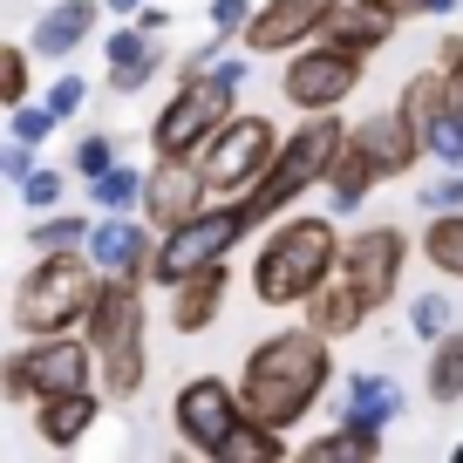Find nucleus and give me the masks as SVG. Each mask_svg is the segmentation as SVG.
I'll use <instances>...</instances> for the list:
<instances>
[{"label":"nucleus","instance_id":"obj_27","mask_svg":"<svg viewBox=\"0 0 463 463\" xmlns=\"http://www.w3.org/2000/svg\"><path fill=\"white\" fill-rule=\"evenodd\" d=\"M422 260L443 279H463V212L457 204H449V212H430V225H422Z\"/></svg>","mask_w":463,"mask_h":463},{"label":"nucleus","instance_id":"obj_33","mask_svg":"<svg viewBox=\"0 0 463 463\" xmlns=\"http://www.w3.org/2000/svg\"><path fill=\"white\" fill-rule=\"evenodd\" d=\"M82 102H89V82H82V75H69V69H61V75H55V82H48V96H42V109H48V116H55V123H69V116H75V109H82Z\"/></svg>","mask_w":463,"mask_h":463},{"label":"nucleus","instance_id":"obj_46","mask_svg":"<svg viewBox=\"0 0 463 463\" xmlns=\"http://www.w3.org/2000/svg\"><path fill=\"white\" fill-rule=\"evenodd\" d=\"M457 457H463V449H457Z\"/></svg>","mask_w":463,"mask_h":463},{"label":"nucleus","instance_id":"obj_39","mask_svg":"<svg viewBox=\"0 0 463 463\" xmlns=\"http://www.w3.org/2000/svg\"><path fill=\"white\" fill-rule=\"evenodd\" d=\"M422 204H430V212H449V204H463V171H443L430 191H422Z\"/></svg>","mask_w":463,"mask_h":463},{"label":"nucleus","instance_id":"obj_26","mask_svg":"<svg viewBox=\"0 0 463 463\" xmlns=\"http://www.w3.org/2000/svg\"><path fill=\"white\" fill-rule=\"evenodd\" d=\"M307 463H375L382 457V430H362V422H334L327 436L300 443Z\"/></svg>","mask_w":463,"mask_h":463},{"label":"nucleus","instance_id":"obj_24","mask_svg":"<svg viewBox=\"0 0 463 463\" xmlns=\"http://www.w3.org/2000/svg\"><path fill=\"white\" fill-rule=\"evenodd\" d=\"M422 395H430L436 409L463 402V327H443L430 341V368H422Z\"/></svg>","mask_w":463,"mask_h":463},{"label":"nucleus","instance_id":"obj_41","mask_svg":"<svg viewBox=\"0 0 463 463\" xmlns=\"http://www.w3.org/2000/svg\"><path fill=\"white\" fill-rule=\"evenodd\" d=\"M218 55H225V42H204V48H191V55L177 61V82H191V75H204V69H212Z\"/></svg>","mask_w":463,"mask_h":463},{"label":"nucleus","instance_id":"obj_21","mask_svg":"<svg viewBox=\"0 0 463 463\" xmlns=\"http://www.w3.org/2000/svg\"><path fill=\"white\" fill-rule=\"evenodd\" d=\"M395 416H402V389H395V375H375V368H362V375H347V382H341V422L389 430Z\"/></svg>","mask_w":463,"mask_h":463},{"label":"nucleus","instance_id":"obj_34","mask_svg":"<svg viewBox=\"0 0 463 463\" xmlns=\"http://www.w3.org/2000/svg\"><path fill=\"white\" fill-rule=\"evenodd\" d=\"M7 130H14V144H34V150H42L48 130H55V116H48L42 102H14V109H7Z\"/></svg>","mask_w":463,"mask_h":463},{"label":"nucleus","instance_id":"obj_19","mask_svg":"<svg viewBox=\"0 0 463 463\" xmlns=\"http://www.w3.org/2000/svg\"><path fill=\"white\" fill-rule=\"evenodd\" d=\"M96 21H102V0H55V7L34 21L28 55H42V61H69L75 48L96 34Z\"/></svg>","mask_w":463,"mask_h":463},{"label":"nucleus","instance_id":"obj_29","mask_svg":"<svg viewBox=\"0 0 463 463\" xmlns=\"http://www.w3.org/2000/svg\"><path fill=\"white\" fill-rule=\"evenodd\" d=\"M89 198H96L102 212H137V204H144V171L116 157L109 171H96V177H89Z\"/></svg>","mask_w":463,"mask_h":463},{"label":"nucleus","instance_id":"obj_31","mask_svg":"<svg viewBox=\"0 0 463 463\" xmlns=\"http://www.w3.org/2000/svg\"><path fill=\"white\" fill-rule=\"evenodd\" d=\"M34 96V55L14 42H0V109H14V102Z\"/></svg>","mask_w":463,"mask_h":463},{"label":"nucleus","instance_id":"obj_45","mask_svg":"<svg viewBox=\"0 0 463 463\" xmlns=\"http://www.w3.org/2000/svg\"><path fill=\"white\" fill-rule=\"evenodd\" d=\"M102 7H109V14H116V21H130V14H137V7H144V0H102Z\"/></svg>","mask_w":463,"mask_h":463},{"label":"nucleus","instance_id":"obj_43","mask_svg":"<svg viewBox=\"0 0 463 463\" xmlns=\"http://www.w3.org/2000/svg\"><path fill=\"white\" fill-rule=\"evenodd\" d=\"M137 28H144V34H164V28H171V14H164V7H137Z\"/></svg>","mask_w":463,"mask_h":463},{"label":"nucleus","instance_id":"obj_20","mask_svg":"<svg viewBox=\"0 0 463 463\" xmlns=\"http://www.w3.org/2000/svg\"><path fill=\"white\" fill-rule=\"evenodd\" d=\"M102 416V395L96 389H69V395H48V402H34V436H42L48 449H75L89 436V422Z\"/></svg>","mask_w":463,"mask_h":463},{"label":"nucleus","instance_id":"obj_37","mask_svg":"<svg viewBox=\"0 0 463 463\" xmlns=\"http://www.w3.org/2000/svg\"><path fill=\"white\" fill-rule=\"evenodd\" d=\"M246 14H252V0H212V7H204V21H212V34H218V42H239Z\"/></svg>","mask_w":463,"mask_h":463},{"label":"nucleus","instance_id":"obj_40","mask_svg":"<svg viewBox=\"0 0 463 463\" xmlns=\"http://www.w3.org/2000/svg\"><path fill=\"white\" fill-rule=\"evenodd\" d=\"M34 171V144H7L0 150V184H21Z\"/></svg>","mask_w":463,"mask_h":463},{"label":"nucleus","instance_id":"obj_15","mask_svg":"<svg viewBox=\"0 0 463 463\" xmlns=\"http://www.w3.org/2000/svg\"><path fill=\"white\" fill-rule=\"evenodd\" d=\"M204 198H212V191H204V177H198L191 157H157L144 171V204H137V212H144L150 232H171L177 218H191Z\"/></svg>","mask_w":463,"mask_h":463},{"label":"nucleus","instance_id":"obj_12","mask_svg":"<svg viewBox=\"0 0 463 463\" xmlns=\"http://www.w3.org/2000/svg\"><path fill=\"white\" fill-rule=\"evenodd\" d=\"M246 416L239 409V389H232L225 375H191L184 389L171 395V430L177 443L191 449V457H218V443H225V430Z\"/></svg>","mask_w":463,"mask_h":463},{"label":"nucleus","instance_id":"obj_17","mask_svg":"<svg viewBox=\"0 0 463 463\" xmlns=\"http://www.w3.org/2000/svg\"><path fill=\"white\" fill-rule=\"evenodd\" d=\"M164 293H171V327H177V334H204L218 314H225V293H232V260L198 266V273L171 279Z\"/></svg>","mask_w":463,"mask_h":463},{"label":"nucleus","instance_id":"obj_14","mask_svg":"<svg viewBox=\"0 0 463 463\" xmlns=\"http://www.w3.org/2000/svg\"><path fill=\"white\" fill-rule=\"evenodd\" d=\"M150 246H157V232L144 225L137 212H102L96 225H89L82 252L96 273H116V279H144L150 273Z\"/></svg>","mask_w":463,"mask_h":463},{"label":"nucleus","instance_id":"obj_1","mask_svg":"<svg viewBox=\"0 0 463 463\" xmlns=\"http://www.w3.org/2000/svg\"><path fill=\"white\" fill-rule=\"evenodd\" d=\"M402 266H409V232H395V225H368L354 239H341L327 279L307 293V327L327 334V341L362 334L368 314H382L402 293Z\"/></svg>","mask_w":463,"mask_h":463},{"label":"nucleus","instance_id":"obj_28","mask_svg":"<svg viewBox=\"0 0 463 463\" xmlns=\"http://www.w3.org/2000/svg\"><path fill=\"white\" fill-rule=\"evenodd\" d=\"M395 109L409 116V130H416V137H430L436 123L449 116V102H443V69H422V75H409V82H402V102H395Z\"/></svg>","mask_w":463,"mask_h":463},{"label":"nucleus","instance_id":"obj_38","mask_svg":"<svg viewBox=\"0 0 463 463\" xmlns=\"http://www.w3.org/2000/svg\"><path fill=\"white\" fill-rule=\"evenodd\" d=\"M368 7H382V14L402 28V21H430V14H449L457 0H368Z\"/></svg>","mask_w":463,"mask_h":463},{"label":"nucleus","instance_id":"obj_2","mask_svg":"<svg viewBox=\"0 0 463 463\" xmlns=\"http://www.w3.org/2000/svg\"><path fill=\"white\" fill-rule=\"evenodd\" d=\"M334 382V341L314 327H279L239 362V409L273 430H293V422L314 416V402L327 395Z\"/></svg>","mask_w":463,"mask_h":463},{"label":"nucleus","instance_id":"obj_7","mask_svg":"<svg viewBox=\"0 0 463 463\" xmlns=\"http://www.w3.org/2000/svg\"><path fill=\"white\" fill-rule=\"evenodd\" d=\"M239 89H246V55H218L204 75L177 82V96L164 102L157 123H150V150H157V157H191V150L239 109Z\"/></svg>","mask_w":463,"mask_h":463},{"label":"nucleus","instance_id":"obj_42","mask_svg":"<svg viewBox=\"0 0 463 463\" xmlns=\"http://www.w3.org/2000/svg\"><path fill=\"white\" fill-rule=\"evenodd\" d=\"M443 102H449V116L463 123V55H457V61L443 69Z\"/></svg>","mask_w":463,"mask_h":463},{"label":"nucleus","instance_id":"obj_3","mask_svg":"<svg viewBox=\"0 0 463 463\" xmlns=\"http://www.w3.org/2000/svg\"><path fill=\"white\" fill-rule=\"evenodd\" d=\"M82 341L96 354V382L109 402H130L150 375V354H144V279H96V300L82 314Z\"/></svg>","mask_w":463,"mask_h":463},{"label":"nucleus","instance_id":"obj_35","mask_svg":"<svg viewBox=\"0 0 463 463\" xmlns=\"http://www.w3.org/2000/svg\"><path fill=\"white\" fill-rule=\"evenodd\" d=\"M116 157H123V150H116V137H102V130H96V137H82V144H75L69 171H75V177H96V171H109Z\"/></svg>","mask_w":463,"mask_h":463},{"label":"nucleus","instance_id":"obj_32","mask_svg":"<svg viewBox=\"0 0 463 463\" xmlns=\"http://www.w3.org/2000/svg\"><path fill=\"white\" fill-rule=\"evenodd\" d=\"M21 204H28V212H55V204H61V191H69V177H61V171H48V164H34V171L28 177H21Z\"/></svg>","mask_w":463,"mask_h":463},{"label":"nucleus","instance_id":"obj_8","mask_svg":"<svg viewBox=\"0 0 463 463\" xmlns=\"http://www.w3.org/2000/svg\"><path fill=\"white\" fill-rule=\"evenodd\" d=\"M252 232V212L246 198H225V204H198L191 218H177L171 232H157V246H150V287H171V279L198 273V266L212 260H232L239 252V239Z\"/></svg>","mask_w":463,"mask_h":463},{"label":"nucleus","instance_id":"obj_25","mask_svg":"<svg viewBox=\"0 0 463 463\" xmlns=\"http://www.w3.org/2000/svg\"><path fill=\"white\" fill-rule=\"evenodd\" d=\"M279 457H287V430H273V422H260V416H239L212 463H279Z\"/></svg>","mask_w":463,"mask_h":463},{"label":"nucleus","instance_id":"obj_13","mask_svg":"<svg viewBox=\"0 0 463 463\" xmlns=\"http://www.w3.org/2000/svg\"><path fill=\"white\" fill-rule=\"evenodd\" d=\"M334 7H341V0H266V7L246 14L239 42H246V55H287V48L314 42V34L327 28Z\"/></svg>","mask_w":463,"mask_h":463},{"label":"nucleus","instance_id":"obj_11","mask_svg":"<svg viewBox=\"0 0 463 463\" xmlns=\"http://www.w3.org/2000/svg\"><path fill=\"white\" fill-rule=\"evenodd\" d=\"M362 69L368 55H354V48H334V42H300L287 48V69H279V96L293 102L300 116H320V109H341L354 89H362Z\"/></svg>","mask_w":463,"mask_h":463},{"label":"nucleus","instance_id":"obj_4","mask_svg":"<svg viewBox=\"0 0 463 463\" xmlns=\"http://www.w3.org/2000/svg\"><path fill=\"white\" fill-rule=\"evenodd\" d=\"M341 137H347L341 109H320V116H307L293 137H279L273 157H266V171L252 177L246 191H239V198H246V212H252V225H273L287 204H300L307 191L327 177V164H334V150H341Z\"/></svg>","mask_w":463,"mask_h":463},{"label":"nucleus","instance_id":"obj_22","mask_svg":"<svg viewBox=\"0 0 463 463\" xmlns=\"http://www.w3.org/2000/svg\"><path fill=\"white\" fill-rule=\"evenodd\" d=\"M320 42L354 48V55H375V48L395 42V21L382 14V7H368V0H341V7L327 14V28H320Z\"/></svg>","mask_w":463,"mask_h":463},{"label":"nucleus","instance_id":"obj_23","mask_svg":"<svg viewBox=\"0 0 463 463\" xmlns=\"http://www.w3.org/2000/svg\"><path fill=\"white\" fill-rule=\"evenodd\" d=\"M320 184H327V204H334V218H341V212H354V204H368V191H375L382 177H375V164L341 137V150H334V164H327Z\"/></svg>","mask_w":463,"mask_h":463},{"label":"nucleus","instance_id":"obj_10","mask_svg":"<svg viewBox=\"0 0 463 463\" xmlns=\"http://www.w3.org/2000/svg\"><path fill=\"white\" fill-rule=\"evenodd\" d=\"M273 144H279L273 116H239V109H232L225 123H218V130L191 150V164H198V177H204V191H212V198H239V191L266 171Z\"/></svg>","mask_w":463,"mask_h":463},{"label":"nucleus","instance_id":"obj_36","mask_svg":"<svg viewBox=\"0 0 463 463\" xmlns=\"http://www.w3.org/2000/svg\"><path fill=\"white\" fill-rule=\"evenodd\" d=\"M449 314H457V307H449V300H443V293H422V300H416V307H409V327H416V334H422V341H436V334H443V327H449Z\"/></svg>","mask_w":463,"mask_h":463},{"label":"nucleus","instance_id":"obj_18","mask_svg":"<svg viewBox=\"0 0 463 463\" xmlns=\"http://www.w3.org/2000/svg\"><path fill=\"white\" fill-rule=\"evenodd\" d=\"M102 61H109V89H116V96H137V89L157 82L164 42H157V34H144L137 21H116V34L102 42Z\"/></svg>","mask_w":463,"mask_h":463},{"label":"nucleus","instance_id":"obj_44","mask_svg":"<svg viewBox=\"0 0 463 463\" xmlns=\"http://www.w3.org/2000/svg\"><path fill=\"white\" fill-rule=\"evenodd\" d=\"M457 55H463V34H443V42H436V69H449Z\"/></svg>","mask_w":463,"mask_h":463},{"label":"nucleus","instance_id":"obj_16","mask_svg":"<svg viewBox=\"0 0 463 463\" xmlns=\"http://www.w3.org/2000/svg\"><path fill=\"white\" fill-rule=\"evenodd\" d=\"M347 144H354L368 164H375V177H409V171L422 164V137L409 130V116H402V109L362 116V123L347 130Z\"/></svg>","mask_w":463,"mask_h":463},{"label":"nucleus","instance_id":"obj_6","mask_svg":"<svg viewBox=\"0 0 463 463\" xmlns=\"http://www.w3.org/2000/svg\"><path fill=\"white\" fill-rule=\"evenodd\" d=\"M96 266H89V252H42V260L21 273L14 287V327L21 334H82V314L89 300H96Z\"/></svg>","mask_w":463,"mask_h":463},{"label":"nucleus","instance_id":"obj_5","mask_svg":"<svg viewBox=\"0 0 463 463\" xmlns=\"http://www.w3.org/2000/svg\"><path fill=\"white\" fill-rule=\"evenodd\" d=\"M334 252H341V232H334V218H273V232H266L260 260H252V293H260L266 307H307V293L327 279Z\"/></svg>","mask_w":463,"mask_h":463},{"label":"nucleus","instance_id":"obj_9","mask_svg":"<svg viewBox=\"0 0 463 463\" xmlns=\"http://www.w3.org/2000/svg\"><path fill=\"white\" fill-rule=\"evenodd\" d=\"M89 382H96V354L82 334H28V347L0 362V402H48Z\"/></svg>","mask_w":463,"mask_h":463},{"label":"nucleus","instance_id":"obj_30","mask_svg":"<svg viewBox=\"0 0 463 463\" xmlns=\"http://www.w3.org/2000/svg\"><path fill=\"white\" fill-rule=\"evenodd\" d=\"M82 239H89V218L82 212H61V204H55V212H34V232H28L34 252H75Z\"/></svg>","mask_w":463,"mask_h":463}]
</instances>
